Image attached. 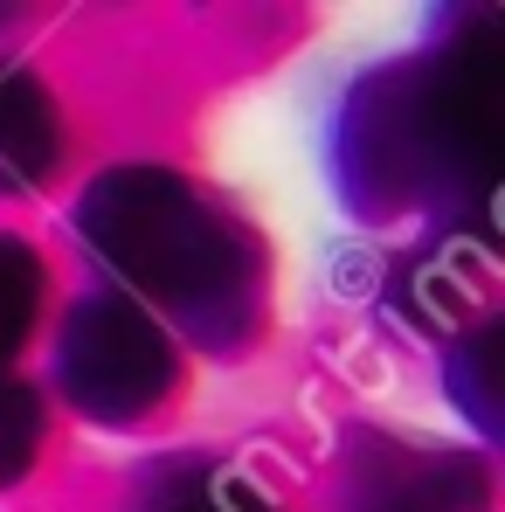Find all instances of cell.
<instances>
[{
    "instance_id": "obj_7",
    "label": "cell",
    "mask_w": 505,
    "mask_h": 512,
    "mask_svg": "<svg viewBox=\"0 0 505 512\" xmlns=\"http://www.w3.org/2000/svg\"><path fill=\"white\" fill-rule=\"evenodd\" d=\"M42 291H49V263L35 256V243L0 229V367L28 346L35 319H42Z\"/></svg>"
},
{
    "instance_id": "obj_4",
    "label": "cell",
    "mask_w": 505,
    "mask_h": 512,
    "mask_svg": "<svg viewBox=\"0 0 505 512\" xmlns=\"http://www.w3.org/2000/svg\"><path fill=\"white\" fill-rule=\"evenodd\" d=\"M63 160V104L35 70L0 56V194H35Z\"/></svg>"
},
{
    "instance_id": "obj_1",
    "label": "cell",
    "mask_w": 505,
    "mask_h": 512,
    "mask_svg": "<svg viewBox=\"0 0 505 512\" xmlns=\"http://www.w3.org/2000/svg\"><path fill=\"white\" fill-rule=\"evenodd\" d=\"M505 153V42L492 14L367 70L333 111V187L360 215L492 201Z\"/></svg>"
},
{
    "instance_id": "obj_5",
    "label": "cell",
    "mask_w": 505,
    "mask_h": 512,
    "mask_svg": "<svg viewBox=\"0 0 505 512\" xmlns=\"http://www.w3.org/2000/svg\"><path fill=\"white\" fill-rule=\"evenodd\" d=\"M499 360H505V326L485 319L471 333H457L443 353V388L457 395V409L478 423V436H499Z\"/></svg>"
},
{
    "instance_id": "obj_3",
    "label": "cell",
    "mask_w": 505,
    "mask_h": 512,
    "mask_svg": "<svg viewBox=\"0 0 505 512\" xmlns=\"http://www.w3.org/2000/svg\"><path fill=\"white\" fill-rule=\"evenodd\" d=\"M49 374L84 423L125 429L146 423L180 388V340L146 305H132L118 291H84L56 326Z\"/></svg>"
},
{
    "instance_id": "obj_6",
    "label": "cell",
    "mask_w": 505,
    "mask_h": 512,
    "mask_svg": "<svg viewBox=\"0 0 505 512\" xmlns=\"http://www.w3.org/2000/svg\"><path fill=\"white\" fill-rule=\"evenodd\" d=\"M139 512H277V506H270V492H256L229 464H180L146 492Z\"/></svg>"
},
{
    "instance_id": "obj_2",
    "label": "cell",
    "mask_w": 505,
    "mask_h": 512,
    "mask_svg": "<svg viewBox=\"0 0 505 512\" xmlns=\"http://www.w3.org/2000/svg\"><path fill=\"white\" fill-rule=\"evenodd\" d=\"M77 243L104 291L146 305L167 333L208 353H243L263 326V256L187 173L160 160L104 167L77 194Z\"/></svg>"
},
{
    "instance_id": "obj_8",
    "label": "cell",
    "mask_w": 505,
    "mask_h": 512,
    "mask_svg": "<svg viewBox=\"0 0 505 512\" xmlns=\"http://www.w3.org/2000/svg\"><path fill=\"white\" fill-rule=\"evenodd\" d=\"M42 395L21 381V374H7L0 367V485H14V478H28L35 471V457H42Z\"/></svg>"
}]
</instances>
